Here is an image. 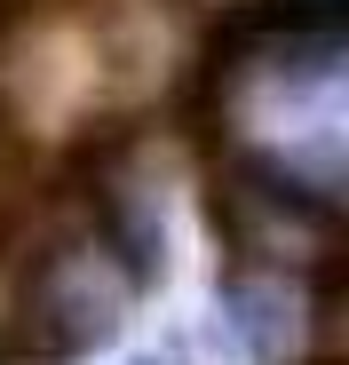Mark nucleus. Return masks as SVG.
<instances>
[{"label": "nucleus", "mask_w": 349, "mask_h": 365, "mask_svg": "<svg viewBox=\"0 0 349 365\" xmlns=\"http://www.w3.org/2000/svg\"><path fill=\"white\" fill-rule=\"evenodd\" d=\"M214 111L230 128V167L349 215V24L254 16L214 64Z\"/></svg>", "instance_id": "obj_1"}, {"label": "nucleus", "mask_w": 349, "mask_h": 365, "mask_svg": "<svg viewBox=\"0 0 349 365\" xmlns=\"http://www.w3.org/2000/svg\"><path fill=\"white\" fill-rule=\"evenodd\" d=\"M222 310H230V334L246 341V357H262V365H286L310 341V294L286 270H239L222 286Z\"/></svg>", "instance_id": "obj_2"}, {"label": "nucleus", "mask_w": 349, "mask_h": 365, "mask_svg": "<svg viewBox=\"0 0 349 365\" xmlns=\"http://www.w3.org/2000/svg\"><path fill=\"white\" fill-rule=\"evenodd\" d=\"M0 365H32V357H24V349H16L9 334H0Z\"/></svg>", "instance_id": "obj_3"}, {"label": "nucleus", "mask_w": 349, "mask_h": 365, "mask_svg": "<svg viewBox=\"0 0 349 365\" xmlns=\"http://www.w3.org/2000/svg\"><path fill=\"white\" fill-rule=\"evenodd\" d=\"M127 365H174V357H167V349H143V357H127Z\"/></svg>", "instance_id": "obj_4"}]
</instances>
